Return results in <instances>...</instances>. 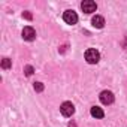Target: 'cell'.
I'll return each mask as SVG.
<instances>
[{
  "instance_id": "3",
  "label": "cell",
  "mask_w": 127,
  "mask_h": 127,
  "mask_svg": "<svg viewBox=\"0 0 127 127\" xmlns=\"http://www.w3.org/2000/svg\"><path fill=\"white\" fill-rule=\"evenodd\" d=\"M63 20H64V23L66 24H70V26H73V24H76L78 23V15H76V12L75 11H66L64 14H63Z\"/></svg>"
},
{
  "instance_id": "9",
  "label": "cell",
  "mask_w": 127,
  "mask_h": 127,
  "mask_svg": "<svg viewBox=\"0 0 127 127\" xmlns=\"http://www.w3.org/2000/svg\"><path fill=\"white\" fill-rule=\"evenodd\" d=\"M12 66V60H9V58H3L2 60V67L3 69H9Z\"/></svg>"
},
{
  "instance_id": "12",
  "label": "cell",
  "mask_w": 127,
  "mask_h": 127,
  "mask_svg": "<svg viewBox=\"0 0 127 127\" xmlns=\"http://www.w3.org/2000/svg\"><path fill=\"white\" fill-rule=\"evenodd\" d=\"M23 17H24V18H27V20H32V14H30V12H24V14H23Z\"/></svg>"
},
{
  "instance_id": "8",
  "label": "cell",
  "mask_w": 127,
  "mask_h": 127,
  "mask_svg": "<svg viewBox=\"0 0 127 127\" xmlns=\"http://www.w3.org/2000/svg\"><path fill=\"white\" fill-rule=\"evenodd\" d=\"M91 115H93L94 118H103V117H105V112H103L102 108H99V106H93V108H91Z\"/></svg>"
},
{
  "instance_id": "5",
  "label": "cell",
  "mask_w": 127,
  "mask_h": 127,
  "mask_svg": "<svg viewBox=\"0 0 127 127\" xmlns=\"http://www.w3.org/2000/svg\"><path fill=\"white\" fill-rule=\"evenodd\" d=\"M36 37V32H34V29L33 27H30V26H27V27H24L23 29V39L24 40H33Z\"/></svg>"
},
{
  "instance_id": "1",
  "label": "cell",
  "mask_w": 127,
  "mask_h": 127,
  "mask_svg": "<svg viewBox=\"0 0 127 127\" xmlns=\"http://www.w3.org/2000/svg\"><path fill=\"white\" fill-rule=\"evenodd\" d=\"M85 60H87V63H90V64H96V63H99V60H100L99 51H96L93 48L87 49L85 51Z\"/></svg>"
},
{
  "instance_id": "7",
  "label": "cell",
  "mask_w": 127,
  "mask_h": 127,
  "mask_svg": "<svg viewBox=\"0 0 127 127\" xmlns=\"http://www.w3.org/2000/svg\"><path fill=\"white\" fill-rule=\"evenodd\" d=\"M91 24H93V27H96V29H103V26H105V18L100 17V15H96V17H93Z\"/></svg>"
},
{
  "instance_id": "4",
  "label": "cell",
  "mask_w": 127,
  "mask_h": 127,
  "mask_svg": "<svg viewBox=\"0 0 127 127\" xmlns=\"http://www.w3.org/2000/svg\"><path fill=\"white\" fill-rule=\"evenodd\" d=\"M81 8H82V11L85 14H91V12H96L97 5H96V2H93V0H84L81 3Z\"/></svg>"
},
{
  "instance_id": "2",
  "label": "cell",
  "mask_w": 127,
  "mask_h": 127,
  "mask_svg": "<svg viewBox=\"0 0 127 127\" xmlns=\"http://www.w3.org/2000/svg\"><path fill=\"white\" fill-rule=\"evenodd\" d=\"M60 112L63 117H72L75 114V106L72 102H64V103H61L60 106Z\"/></svg>"
},
{
  "instance_id": "11",
  "label": "cell",
  "mask_w": 127,
  "mask_h": 127,
  "mask_svg": "<svg viewBox=\"0 0 127 127\" xmlns=\"http://www.w3.org/2000/svg\"><path fill=\"white\" fill-rule=\"evenodd\" d=\"M24 72H26V75H27V76H30V75H33V67H32V66H26Z\"/></svg>"
},
{
  "instance_id": "6",
  "label": "cell",
  "mask_w": 127,
  "mask_h": 127,
  "mask_svg": "<svg viewBox=\"0 0 127 127\" xmlns=\"http://www.w3.org/2000/svg\"><path fill=\"white\" fill-rule=\"evenodd\" d=\"M100 102H102L103 105H111V103H114V94H112L111 91H108V90L102 91V93H100Z\"/></svg>"
},
{
  "instance_id": "10",
  "label": "cell",
  "mask_w": 127,
  "mask_h": 127,
  "mask_svg": "<svg viewBox=\"0 0 127 127\" xmlns=\"http://www.w3.org/2000/svg\"><path fill=\"white\" fill-rule=\"evenodd\" d=\"M34 90H36L37 93H40V91L43 90V84H42V82H34Z\"/></svg>"
}]
</instances>
